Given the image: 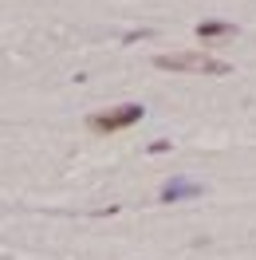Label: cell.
<instances>
[{
	"label": "cell",
	"instance_id": "1",
	"mask_svg": "<svg viewBox=\"0 0 256 260\" xmlns=\"http://www.w3.org/2000/svg\"><path fill=\"white\" fill-rule=\"evenodd\" d=\"M154 63L162 71H193V75H229L233 67L217 59V55H209V51H181V55H158Z\"/></svg>",
	"mask_w": 256,
	"mask_h": 260
},
{
	"label": "cell",
	"instance_id": "2",
	"mask_svg": "<svg viewBox=\"0 0 256 260\" xmlns=\"http://www.w3.org/2000/svg\"><path fill=\"white\" fill-rule=\"evenodd\" d=\"M142 114H146V111L138 107V103H122V107H111V111L91 114V118H87V126L95 130V134H114V130L134 126V122H138Z\"/></svg>",
	"mask_w": 256,
	"mask_h": 260
},
{
	"label": "cell",
	"instance_id": "4",
	"mask_svg": "<svg viewBox=\"0 0 256 260\" xmlns=\"http://www.w3.org/2000/svg\"><path fill=\"white\" fill-rule=\"evenodd\" d=\"M197 36L201 40H225V36H237V24H229V20H201Z\"/></svg>",
	"mask_w": 256,
	"mask_h": 260
},
{
	"label": "cell",
	"instance_id": "5",
	"mask_svg": "<svg viewBox=\"0 0 256 260\" xmlns=\"http://www.w3.org/2000/svg\"><path fill=\"white\" fill-rule=\"evenodd\" d=\"M166 150H170V142H166V138H158V142H150V154H166Z\"/></svg>",
	"mask_w": 256,
	"mask_h": 260
},
{
	"label": "cell",
	"instance_id": "3",
	"mask_svg": "<svg viewBox=\"0 0 256 260\" xmlns=\"http://www.w3.org/2000/svg\"><path fill=\"white\" fill-rule=\"evenodd\" d=\"M189 197H201V185H197V181H185V178H174V181L162 185L158 201L162 205H174V201H189Z\"/></svg>",
	"mask_w": 256,
	"mask_h": 260
}]
</instances>
